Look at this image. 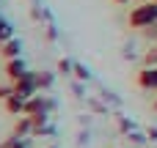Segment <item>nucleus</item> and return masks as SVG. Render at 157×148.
<instances>
[{"label": "nucleus", "instance_id": "20e7f679", "mask_svg": "<svg viewBox=\"0 0 157 148\" xmlns=\"http://www.w3.org/2000/svg\"><path fill=\"white\" fill-rule=\"evenodd\" d=\"M25 71H28V66H25L22 58H11V60H6V77H8V82L19 80Z\"/></svg>", "mask_w": 157, "mask_h": 148}, {"label": "nucleus", "instance_id": "f03ea898", "mask_svg": "<svg viewBox=\"0 0 157 148\" xmlns=\"http://www.w3.org/2000/svg\"><path fill=\"white\" fill-rule=\"evenodd\" d=\"M138 85L144 91H157V66H146L138 71Z\"/></svg>", "mask_w": 157, "mask_h": 148}, {"label": "nucleus", "instance_id": "f257e3e1", "mask_svg": "<svg viewBox=\"0 0 157 148\" xmlns=\"http://www.w3.org/2000/svg\"><path fill=\"white\" fill-rule=\"evenodd\" d=\"M155 19H157V0H144L130 11V27H135V30L149 27Z\"/></svg>", "mask_w": 157, "mask_h": 148}, {"label": "nucleus", "instance_id": "7ed1b4c3", "mask_svg": "<svg viewBox=\"0 0 157 148\" xmlns=\"http://www.w3.org/2000/svg\"><path fill=\"white\" fill-rule=\"evenodd\" d=\"M0 55H3L6 60H11V58H22V41L11 36L8 41H3V44H0Z\"/></svg>", "mask_w": 157, "mask_h": 148}, {"label": "nucleus", "instance_id": "1a4fd4ad", "mask_svg": "<svg viewBox=\"0 0 157 148\" xmlns=\"http://www.w3.org/2000/svg\"><path fill=\"white\" fill-rule=\"evenodd\" d=\"M11 36H14V30H11V25H8V22H6L3 16H0V44H3V41H8Z\"/></svg>", "mask_w": 157, "mask_h": 148}, {"label": "nucleus", "instance_id": "39448f33", "mask_svg": "<svg viewBox=\"0 0 157 148\" xmlns=\"http://www.w3.org/2000/svg\"><path fill=\"white\" fill-rule=\"evenodd\" d=\"M52 80H55V77H52L50 71H33V88H36V93L52 88Z\"/></svg>", "mask_w": 157, "mask_h": 148}, {"label": "nucleus", "instance_id": "4468645a", "mask_svg": "<svg viewBox=\"0 0 157 148\" xmlns=\"http://www.w3.org/2000/svg\"><path fill=\"white\" fill-rule=\"evenodd\" d=\"M58 69H61V71H72V63H69V60H61V66H58Z\"/></svg>", "mask_w": 157, "mask_h": 148}, {"label": "nucleus", "instance_id": "f3484780", "mask_svg": "<svg viewBox=\"0 0 157 148\" xmlns=\"http://www.w3.org/2000/svg\"><path fill=\"white\" fill-rule=\"evenodd\" d=\"M138 3H144V0H138Z\"/></svg>", "mask_w": 157, "mask_h": 148}, {"label": "nucleus", "instance_id": "ddd939ff", "mask_svg": "<svg viewBox=\"0 0 157 148\" xmlns=\"http://www.w3.org/2000/svg\"><path fill=\"white\" fill-rule=\"evenodd\" d=\"M8 96H11V82H8V85H0V102L8 99Z\"/></svg>", "mask_w": 157, "mask_h": 148}, {"label": "nucleus", "instance_id": "9b49d317", "mask_svg": "<svg viewBox=\"0 0 157 148\" xmlns=\"http://www.w3.org/2000/svg\"><path fill=\"white\" fill-rule=\"evenodd\" d=\"M72 69H75V77H77V80H88V69H83V66H77V63H72Z\"/></svg>", "mask_w": 157, "mask_h": 148}, {"label": "nucleus", "instance_id": "6e6552de", "mask_svg": "<svg viewBox=\"0 0 157 148\" xmlns=\"http://www.w3.org/2000/svg\"><path fill=\"white\" fill-rule=\"evenodd\" d=\"M0 148H30V140L28 137H8Z\"/></svg>", "mask_w": 157, "mask_h": 148}, {"label": "nucleus", "instance_id": "9d476101", "mask_svg": "<svg viewBox=\"0 0 157 148\" xmlns=\"http://www.w3.org/2000/svg\"><path fill=\"white\" fill-rule=\"evenodd\" d=\"M144 60H146V66H157V44L146 52V58H144Z\"/></svg>", "mask_w": 157, "mask_h": 148}, {"label": "nucleus", "instance_id": "423d86ee", "mask_svg": "<svg viewBox=\"0 0 157 148\" xmlns=\"http://www.w3.org/2000/svg\"><path fill=\"white\" fill-rule=\"evenodd\" d=\"M30 129H33L30 118H28V115H22V118L14 124V135H11V137H30Z\"/></svg>", "mask_w": 157, "mask_h": 148}, {"label": "nucleus", "instance_id": "f8f14e48", "mask_svg": "<svg viewBox=\"0 0 157 148\" xmlns=\"http://www.w3.org/2000/svg\"><path fill=\"white\" fill-rule=\"evenodd\" d=\"M144 33H146L149 38H155V41H157V19L152 22V25H149V27H144Z\"/></svg>", "mask_w": 157, "mask_h": 148}, {"label": "nucleus", "instance_id": "0eeeda50", "mask_svg": "<svg viewBox=\"0 0 157 148\" xmlns=\"http://www.w3.org/2000/svg\"><path fill=\"white\" fill-rule=\"evenodd\" d=\"M3 102H6V110H8L11 115H19V113L25 110V99H19V96H14V93H11L8 99H3Z\"/></svg>", "mask_w": 157, "mask_h": 148}, {"label": "nucleus", "instance_id": "2eb2a0df", "mask_svg": "<svg viewBox=\"0 0 157 148\" xmlns=\"http://www.w3.org/2000/svg\"><path fill=\"white\" fill-rule=\"evenodd\" d=\"M116 3H130V0H116Z\"/></svg>", "mask_w": 157, "mask_h": 148}, {"label": "nucleus", "instance_id": "dca6fc26", "mask_svg": "<svg viewBox=\"0 0 157 148\" xmlns=\"http://www.w3.org/2000/svg\"><path fill=\"white\" fill-rule=\"evenodd\" d=\"M152 107H155V110H157V102H155V104H152Z\"/></svg>", "mask_w": 157, "mask_h": 148}]
</instances>
